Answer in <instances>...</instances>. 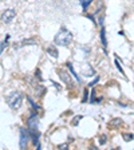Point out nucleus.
<instances>
[{"label":"nucleus","mask_w":134,"mask_h":150,"mask_svg":"<svg viewBox=\"0 0 134 150\" xmlns=\"http://www.w3.org/2000/svg\"><path fill=\"white\" fill-rule=\"evenodd\" d=\"M71 40H72V34L69 30H66V28H62V30L55 35V39H54L55 44L62 46V47L69 46V44L71 43Z\"/></svg>","instance_id":"nucleus-1"},{"label":"nucleus","mask_w":134,"mask_h":150,"mask_svg":"<svg viewBox=\"0 0 134 150\" xmlns=\"http://www.w3.org/2000/svg\"><path fill=\"white\" fill-rule=\"evenodd\" d=\"M22 100H23L22 94L18 93V91L11 93L9 95H7V98H6V102L8 103V106L11 107V109H13V110L19 109V107L22 106Z\"/></svg>","instance_id":"nucleus-2"},{"label":"nucleus","mask_w":134,"mask_h":150,"mask_svg":"<svg viewBox=\"0 0 134 150\" xmlns=\"http://www.w3.org/2000/svg\"><path fill=\"white\" fill-rule=\"evenodd\" d=\"M16 16V11L13 8H8L6 9L3 12V15H1V18H0V20L3 23H9V22H12L13 19H15Z\"/></svg>","instance_id":"nucleus-3"},{"label":"nucleus","mask_w":134,"mask_h":150,"mask_svg":"<svg viewBox=\"0 0 134 150\" xmlns=\"http://www.w3.org/2000/svg\"><path fill=\"white\" fill-rule=\"evenodd\" d=\"M30 142V134L28 130H26L24 127H20V149H26Z\"/></svg>","instance_id":"nucleus-4"},{"label":"nucleus","mask_w":134,"mask_h":150,"mask_svg":"<svg viewBox=\"0 0 134 150\" xmlns=\"http://www.w3.org/2000/svg\"><path fill=\"white\" fill-rule=\"evenodd\" d=\"M58 75H59V78L62 79L63 82H65L69 87H72V84H74V82H72V78H71V75L69 74V72H66L65 70H59L58 71Z\"/></svg>","instance_id":"nucleus-5"},{"label":"nucleus","mask_w":134,"mask_h":150,"mask_svg":"<svg viewBox=\"0 0 134 150\" xmlns=\"http://www.w3.org/2000/svg\"><path fill=\"white\" fill-rule=\"evenodd\" d=\"M27 126L28 129H35L38 130V126H39V118H38V114L36 112H32V115L27 119Z\"/></svg>","instance_id":"nucleus-6"},{"label":"nucleus","mask_w":134,"mask_h":150,"mask_svg":"<svg viewBox=\"0 0 134 150\" xmlns=\"http://www.w3.org/2000/svg\"><path fill=\"white\" fill-rule=\"evenodd\" d=\"M82 72H83V75H86V76H94V75H95L94 69L89 63H84V64L82 66Z\"/></svg>","instance_id":"nucleus-7"},{"label":"nucleus","mask_w":134,"mask_h":150,"mask_svg":"<svg viewBox=\"0 0 134 150\" xmlns=\"http://www.w3.org/2000/svg\"><path fill=\"white\" fill-rule=\"evenodd\" d=\"M47 52H48V55L50 56H52V58H58L59 56V54H58V51H56V48L55 47H52V46H50L48 48H47Z\"/></svg>","instance_id":"nucleus-8"},{"label":"nucleus","mask_w":134,"mask_h":150,"mask_svg":"<svg viewBox=\"0 0 134 150\" xmlns=\"http://www.w3.org/2000/svg\"><path fill=\"white\" fill-rule=\"evenodd\" d=\"M101 39H102V44L105 47V50H106L107 47V40H106V31H105V27L102 25V31H101Z\"/></svg>","instance_id":"nucleus-9"},{"label":"nucleus","mask_w":134,"mask_h":150,"mask_svg":"<svg viewBox=\"0 0 134 150\" xmlns=\"http://www.w3.org/2000/svg\"><path fill=\"white\" fill-rule=\"evenodd\" d=\"M67 67H69V69H70V71H71V74H72V76H74V78L75 79H77V81H78L79 82V83H81V78H79V76H78V74H77V72H75V70H74V67H72V63H67Z\"/></svg>","instance_id":"nucleus-10"},{"label":"nucleus","mask_w":134,"mask_h":150,"mask_svg":"<svg viewBox=\"0 0 134 150\" xmlns=\"http://www.w3.org/2000/svg\"><path fill=\"white\" fill-rule=\"evenodd\" d=\"M123 125V122L121 121V119H113L111 122H110V126H113L114 129H117V127H121V126Z\"/></svg>","instance_id":"nucleus-11"},{"label":"nucleus","mask_w":134,"mask_h":150,"mask_svg":"<svg viewBox=\"0 0 134 150\" xmlns=\"http://www.w3.org/2000/svg\"><path fill=\"white\" fill-rule=\"evenodd\" d=\"M91 1H93V0H79V3L82 4V8H83L84 11H86V9H87V7L91 4Z\"/></svg>","instance_id":"nucleus-12"},{"label":"nucleus","mask_w":134,"mask_h":150,"mask_svg":"<svg viewBox=\"0 0 134 150\" xmlns=\"http://www.w3.org/2000/svg\"><path fill=\"white\" fill-rule=\"evenodd\" d=\"M122 137H123V139H125L126 142H130L131 139H134V134H131V133H125Z\"/></svg>","instance_id":"nucleus-13"},{"label":"nucleus","mask_w":134,"mask_h":150,"mask_svg":"<svg viewBox=\"0 0 134 150\" xmlns=\"http://www.w3.org/2000/svg\"><path fill=\"white\" fill-rule=\"evenodd\" d=\"M8 46V36H7V39L4 42H1V43H0V55H1V52H3L4 51V48H6V47Z\"/></svg>","instance_id":"nucleus-14"},{"label":"nucleus","mask_w":134,"mask_h":150,"mask_svg":"<svg viewBox=\"0 0 134 150\" xmlns=\"http://www.w3.org/2000/svg\"><path fill=\"white\" fill-rule=\"evenodd\" d=\"M26 44H36V40L35 39H26V40H23L22 43H20V46H26Z\"/></svg>","instance_id":"nucleus-15"},{"label":"nucleus","mask_w":134,"mask_h":150,"mask_svg":"<svg viewBox=\"0 0 134 150\" xmlns=\"http://www.w3.org/2000/svg\"><path fill=\"white\" fill-rule=\"evenodd\" d=\"M101 99H102V98H95V91L94 90L91 91V99H90L91 102H99Z\"/></svg>","instance_id":"nucleus-16"},{"label":"nucleus","mask_w":134,"mask_h":150,"mask_svg":"<svg viewBox=\"0 0 134 150\" xmlns=\"http://www.w3.org/2000/svg\"><path fill=\"white\" fill-rule=\"evenodd\" d=\"M99 144L101 145L106 144V135H101V137H99Z\"/></svg>","instance_id":"nucleus-17"},{"label":"nucleus","mask_w":134,"mask_h":150,"mask_svg":"<svg viewBox=\"0 0 134 150\" xmlns=\"http://www.w3.org/2000/svg\"><path fill=\"white\" fill-rule=\"evenodd\" d=\"M82 119V115H77V118L72 121V125H78V122Z\"/></svg>","instance_id":"nucleus-18"},{"label":"nucleus","mask_w":134,"mask_h":150,"mask_svg":"<svg viewBox=\"0 0 134 150\" xmlns=\"http://www.w3.org/2000/svg\"><path fill=\"white\" fill-rule=\"evenodd\" d=\"M83 94H84V95H83V99H82V100H83V102H86V100H87V97H89V91L86 90V88H84Z\"/></svg>","instance_id":"nucleus-19"},{"label":"nucleus","mask_w":134,"mask_h":150,"mask_svg":"<svg viewBox=\"0 0 134 150\" xmlns=\"http://www.w3.org/2000/svg\"><path fill=\"white\" fill-rule=\"evenodd\" d=\"M116 66H117V67H118V70H119V71H121L122 74H123V69H122V67H121V64H119V62H118V60H116Z\"/></svg>","instance_id":"nucleus-20"},{"label":"nucleus","mask_w":134,"mask_h":150,"mask_svg":"<svg viewBox=\"0 0 134 150\" xmlns=\"http://www.w3.org/2000/svg\"><path fill=\"white\" fill-rule=\"evenodd\" d=\"M35 74H36V78H39V81H42V75H40V71H39V70H36V72H35Z\"/></svg>","instance_id":"nucleus-21"},{"label":"nucleus","mask_w":134,"mask_h":150,"mask_svg":"<svg viewBox=\"0 0 134 150\" xmlns=\"http://www.w3.org/2000/svg\"><path fill=\"white\" fill-rule=\"evenodd\" d=\"M58 149H67V144H62L58 146Z\"/></svg>","instance_id":"nucleus-22"},{"label":"nucleus","mask_w":134,"mask_h":150,"mask_svg":"<svg viewBox=\"0 0 134 150\" xmlns=\"http://www.w3.org/2000/svg\"><path fill=\"white\" fill-rule=\"evenodd\" d=\"M98 79H99V78H95V81L90 82V83H89V86H90V87H91V86H94V83H95V82H98Z\"/></svg>","instance_id":"nucleus-23"},{"label":"nucleus","mask_w":134,"mask_h":150,"mask_svg":"<svg viewBox=\"0 0 134 150\" xmlns=\"http://www.w3.org/2000/svg\"><path fill=\"white\" fill-rule=\"evenodd\" d=\"M0 1H1V0H0Z\"/></svg>","instance_id":"nucleus-24"}]
</instances>
